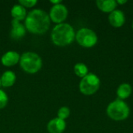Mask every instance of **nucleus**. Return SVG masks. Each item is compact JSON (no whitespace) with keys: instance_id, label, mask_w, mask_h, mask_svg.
<instances>
[{"instance_id":"obj_13","label":"nucleus","mask_w":133,"mask_h":133,"mask_svg":"<svg viewBox=\"0 0 133 133\" xmlns=\"http://www.w3.org/2000/svg\"><path fill=\"white\" fill-rule=\"evenodd\" d=\"M11 15L14 18V19H16L18 21L23 20L26 17V11L25 7L23 5L17 4L13 5V7L11 9Z\"/></svg>"},{"instance_id":"obj_9","label":"nucleus","mask_w":133,"mask_h":133,"mask_svg":"<svg viewBox=\"0 0 133 133\" xmlns=\"http://www.w3.org/2000/svg\"><path fill=\"white\" fill-rule=\"evenodd\" d=\"M12 28L10 30V37L13 40H19L26 34V27L18 20L12 19L11 22Z\"/></svg>"},{"instance_id":"obj_5","label":"nucleus","mask_w":133,"mask_h":133,"mask_svg":"<svg viewBox=\"0 0 133 133\" xmlns=\"http://www.w3.org/2000/svg\"><path fill=\"white\" fill-rule=\"evenodd\" d=\"M100 86L101 80L99 77L94 73H88L86 76L82 78L79 87L83 94L90 96L99 90Z\"/></svg>"},{"instance_id":"obj_3","label":"nucleus","mask_w":133,"mask_h":133,"mask_svg":"<svg viewBox=\"0 0 133 133\" xmlns=\"http://www.w3.org/2000/svg\"><path fill=\"white\" fill-rule=\"evenodd\" d=\"M106 112L111 119L120 122L128 118L129 116L130 109L129 105L124 101L117 99L108 105Z\"/></svg>"},{"instance_id":"obj_10","label":"nucleus","mask_w":133,"mask_h":133,"mask_svg":"<svg viewBox=\"0 0 133 133\" xmlns=\"http://www.w3.org/2000/svg\"><path fill=\"white\" fill-rule=\"evenodd\" d=\"M66 128V123L65 120L60 119L58 118H55L51 119L47 126L49 133H62Z\"/></svg>"},{"instance_id":"obj_18","label":"nucleus","mask_w":133,"mask_h":133,"mask_svg":"<svg viewBox=\"0 0 133 133\" xmlns=\"http://www.w3.org/2000/svg\"><path fill=\"white\" fill-rule=\"evenodd\" d=\"M8 104V96L2 90H0V109L4 108Z\"/></svg>"},{"instance_id":"obj_7","label":"nucleus","mask_w":133,"mask_h":133,"mask_svg":"<svg viewBox=\"0 0 133 133\" xmlns=\"http://www.w3.org/2000/svg\"><path fill=\"white\" fill-rule=\"evenodd\" d=\"M50 19L56 23H62L68 16V9L63 4L54 5L50 10Z\"/></svg>"},{"instance_id":"obj_11","label":"nucleus","mask_w":133,"mask_h":133,"mask_svg":"<svg viewBox=\"0 0 133 133\" xmlns=\"http://www.w3.org/2000/svg\"><path fill=\"white\" fill-rule=\"evenodd\" d=\"M20 59V55L16 51H9L5 53L1 58V62L3 65L10 67L16 65Z\"/></svg>"},{"instance_id":"obj_1","label":"nucleus","mask_w":133,"mask_h":133,"mask_svg":"<svg viewBox=\"0 0 133 133\" xmlns=\"http://www.w3.org/2000/svg\"><path fill=\"white\" fill-rule=\"evenodd\" d=\"M49 15L42 9H34L30 11L25 19L26 29L34 34L46 33L51 24Z\"/></svg>"},{"instance_id":"obj_6","label":"nucleus","mask_w":133,"mask_h":133,"mask_svg":"<svg viewBox=\"0 0 133 133\" xmlns=\"http://www.w3.org/2000/svg\"><path fill=\"white\" fill-rule=\"evenodd\" d=\"M76 40L79 45L84 48H92L97 43V35L89 28H81L76 34Z\"/></svg>"},{"instance_id":"obj_2","label":"nucleus","mask_w":133,"mask_h":133,"mask_svg":"<svg viewBox=\"0 0 133 133\" xmlns=\"http://www.w3.org/2000/svg\"><path fill=\"white\" fill-rule=\"evenodd\" d=\"M52 42L57 46H67L74 41L76 34L73 27L69 23H59L51 30Z\"/></svg>"},{"instance_id":"obj_20","label":"nucleus","mask_w":133,"mask_h":133,"mask_svg":"<svg viewBox=\"0 0 133 133\" xmlns=\"http://www.w3.org/2000/svg\"><path fill=\"white\" fill-rule=\"evenodd\" d=\"M50 2L51 3H53L54 5H58V4H61L62 1L61 0H51Z\"/></svg>"},{"instance_id":"obj_17","label":"nucleus","mask_w":133,"mask_h":133,"mask_svg":"<svg viewBox=\"0 0 133 133\" xmlns=\"http://www.w3.org/2000/svg\"><path fill=\"white\" fill-rule=\"evenodd\" d=\"M70 115V110L67 107H62L58 111V118L62 120L66 119Z\"/></svg>"},{"instance_id":"obj_19","label":"nucleus","mask_w":133,"mask_h":133,"mask_svg":"<svg viewBox=\"0 0 133 133\" xmlns=\"http://www.w3.org/2000/svg\"><path fill=\"white\" fill-rule=\"evenodd\" d=\"M37 1L36 0H19V4L23 5V7H33L37 4Z\"/></svg>"},{"instance_id":"obj_23","label":"nucleus","mask_w":133,"mask_h":133,"mask_svg":"<svg viewBox=\"0 0 133 133\" xmlns=\"http://www.w3.org/2000/svg\"><path fill=\"white\" fill-rule=\"evenodd\" d=\"M132 30H133V22H132Z\"/></svg>"},{"instance_id":"obj_12","label":"nucleus","mask_w":133,"mask_h":133,"mask_svg":"<svg viewBox=\"0 0 133 133\" xmlns=\"http://www.w3.org/2000/svg\"><path fill=\"white\" fill-rule=\"evenodd\" d=\"M97 8L104 12H111L116 9L118 5L115 0H97L96 2Z\"/></svg>"},{"instance_id":"obj_4","label":"nucleus","mask_w":133,"mask_h":133,"mask_svg":"<svg viewBox=\"0 0 133 133\" xmlns=\"http://www.w3.org/2000/svg\"><path fill=\"white\" fill-rule=\"evenodd\" d=\"M19 64L23 71L27 73H36L42 67L41 57L34 52L28 51L20 56Z\"/></svg>"},{"instance_id":"obj_14","label":"nucleus","mask_w":133,"mask_h":133,"mask_svg":"<svg viewBox=\"0 0 133 133\" xmlns=\"http://www.w3.org/2000/svg\"><path fill=\"white\" fill-rule=\"evenodd\" d=\"M0 79H1V86L4 87H9L15 83L16 77L13 72L6 71L2 75Z\"/></svg>"},{"instance_id":"obj_8","label":"nucleus","mask_w":133,"mask_h":133,"mask_svg":"<svg viewBox=\"0 0 133 133\" xmlns=\"http://www.w3.org/2000/svg\"><path fill=\"white\" fill-rule=\"evenodd\" d=\"M109 23L115 28L122 27L125 23V16L120 9H115L108 16Z\"/></svg>"},{"instance_id":"obj_21","label":"nucleus","mask_w":133,"mask_h":133,"mask_svg":"<svg viewBox=\"0 0 133 133\" xmlns=\"http://www.w3.org/2000/svg\"><path fill=\"white\" fill-rule=\"evenodd\" d=\"M116 2H117V4H119V5H124L125 3H127V1L126 0H117Z\"/></svg>"},{"instance_id":"obj_15","label":"nucleus","mask_w":133,"mask_h":133,"mask_svg":"<svg viewBox=\"0 0 133 133\" xmlns=\"http://www.w3.org/2000/svg\"><path fill=\"white\" fill-rule=\"evenodd\" d=\"M132 92V88L129 83H122L117 89V96L120 100H125L131 95Z\"/></svg>"},{"instance_id":"obj_22","label":"nucleus","mask_w":133,"mask_h":133,"mask_svg":"<svg viewBox=\"0 0 133 133\" xmlns=\"http://www.w3.org/2000/svg\"><path fill=\"white\" fill-rule=\"evenodd\" d=\"M0 86H1V79H0Z\"/></svg>"},{"instance_id":"obj_16","label":"nucleus","mask_w":133,"mask_h":133,"mask_svg":"<svg viewBox=\"0 0 133 133\" xmlns=\"http://www.w3.org/2000/svg\"><path fill=\"white\" fill-rule=\"evenodd\" d=\"M74 72L77 76H79L80 78H83L89 73L88 67L84 63L78 62L74 66Z\"/></svg>"}]
</instances>
